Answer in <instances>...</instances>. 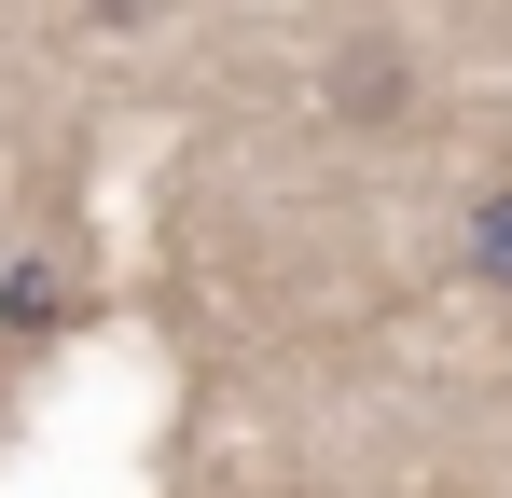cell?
<instances>
[{
  "label": "cell",
  "mask_w": 512,
  "mask_h": 498,
  "mask_svg": "<svg viewBox=\"0 0 512 498\" xmlns=\"http://www.w3.org/2000/svg\"><path fill=\"white\" fill-rule=\"evenodd\" d=\"M471 263H485V291H512V166L471 194Z\"/></svg>",
  "instance_id": "6da1fadb"
},
{
  "label": "cell",
  "mask_w": 512,
  "mask_h": 498,
  "mask_svg": "<svg viewBox=\"0 0 512 498\" xmlns=\"http://www.w3.org/2000/svg\"><path fill=\"white\" fill-rule=\"evenodd\" d=\"M333 97H346V111H374V125H388V111H402V56H346V70H333Z\"/></svg>",
  "instance_id": "7a4b0ae2"
}]
</instances>
